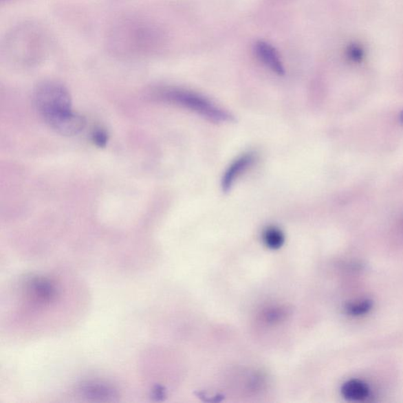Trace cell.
Wrapping results in <instances>:
<instances>
[{
    "label": "cell",
    "mask_w": 403,
    "mask_h": 403,
    "mask_svg": "<svg viewBox=\"0 0 403 403\" xmlns=\"http://www.w3.org/2000/svg\"><path fill=\"white\" fill-rule=\"evenodd\" d=\"M36 110L43 120L72 110V96L65 87L54 81L37 86L34 94Z\"/></svg>",
    "instance_id": "obj_1"
},
{
    "label": "cell",
    "mask_w": 403,
    "mask_h": 403,
    "mask_svg": "<svg viewBox=\"0 0 403 403\" xmlns=\"http://www.w3.org/2000/svg\"><path fill=\"white\" fill-rule=\"evenodd\" d=\"M163 96L168 101L189 109V110L212 120V121L226 122L232 120L230 113L223 111L222 109L217 107L215 103L206 99L205 97L195 94L193 91L171 89L163 92Z\"/></svg>",
    "instance_id": "obj_2"
},
{
    "label": "cell",
    "mask_w": 403,
    "mask_h": 403,
    "mask_svg": "<svg viewBox=\"0 0 403 403\" xmlns=\"http://www.w3.org/2000/svg\"><path fill=\"white\" fill-rule=\"evenodd\" d=\"M27 295L38 305H47L56 301L58 290L56 284L45 276H32L25 283Z\"/></svg>",
    "instance_id": "obj_3"
},
{
    "label": "cell",
    "mask_w": 403,
    "mask_h": 403,
    "mask_svg": "<svg viewBox=\"0 0 403 403\" xmlns=\"http://www.w3.org/2000/svg\"><path fill=\"white\" fill-rule=\"evenodd\" d=\"M45 122L56 133L67 137L78 134L86 124L85 118L73 111L46 118Z\"/></svg>",
    "instance_id": "obj_4"
},
{
    "label": "cell",
    "mask_w": 403,
    "mask_h": 403,
    "mask_svg": "<svg viewBox=\"0 0 403 403\" xmlns=\"http://www.w3.org/2000/svg\"><path fill=\"white\" fill-rule=\"evenodd\" d=\"M254 155L252 153L244 154L239 156L227 168L224 176L222 177L221 187L224 192L230 190L233 184L235 183L239 177L248 170L253 164Z\"/></svg>",
    "instance_id": "obj_5"
},
{
    "label": "cell",
    "mask_w": 403,
    "mask_h": 403,
    "mask_svg": "<svg viewBox=\"0 0 403 403\" xmlns=\"http://www.w3.org/2000/svg\"><path fill=\"white\" fill-rule=\"evenodd\" d=\"M78 391L86 399L97 401L112 400L118 396L117 391L112 386L94 381L81 384Z\"/></svg>",
    "instance_id": "obj_6"
},
{
    "label": "cell",
    "mask_w": 403,
    "mask_h": 403,
    "mask_svg": "<svg viewBox=\"0 0 403 403\" xmlns=\"http://www.w3.org/2000/svg\"><path fill=\"white\" fill-rule=\"evenodd\" d=\"M254 52L260 61L263 63L272 72L279 75L285 74L284 65L281 61L279 54L270 43L263 41L256 43Z\"/></svg>",
    "instance_id": "obj_7"
},
{
    "label": "cell",
    "mask_w": 403,
    "mask_h": 403,
    "mask_svg": "<svg viewBox=\"0 0 403 403\" xmlns=\"http://www.w3.org/2000/svg\"><path fill=\"white\" fill-rule=\"evenodd\" d=\"M341 394L347 401L364 402L369 399L370 389L362 380L352 379L342 384Z\"/></svg>",
    "instance_id": "obj_8"
},
{
    "label": "cell",
    "mask_w": 403,
    "mask_h": 403,
    "mask_svg": "<svg viewBox=\"0 0 403 403\" xmlns=\"http://www.w3.org/2000/svg\"><path fill=\"white\" fill-rule=\"evenodd\" d=\"M263 242L268 248L277 250L285 243V235L279 228L269 227L263 232Z\"/></svg>",
    "instance_id": "obj_9"
},
{
    "label": "cell",
    "mask_w": 403,
    "mask_h": 403,
    "mask_svg": "<svg viewBox=\"0 0 403 403\" xmlns=\"http://www.w3.org/2000/svg\"><path fill=\"white\" fill-rule=\"evenodd\" d=\"M373 303L370 299L347 303L345 306V312L351 317H360L367 314L372 309Z\"/></svg>",
    "instance_id": "obj_10"
},
{
    "label": "cell",
    "mask_w": 403,
    "mask_h": 403,
    "mask_svg": "<svg viewBox=\"0 0 403 403\" xmlns=\"http://www.w3.org/2000/svg\"><path fill=\"white\" fill-rule=\"evenodd\" d=\"M347 57L353 63H361L364 57V51L358 43H352L347 48Z\"/></svg>",
    "instance_id": "obj_11"
},
{
    "label": "cell",
    "mask_w": 403,
    "mask_h": 403,
    "mask_svg": "<svg viewBox=\"0 0 403 403\" xmlns=\"http://www.w3.org/2000/svg\"><path fill=\"white\" fill-rule=\"evenodd\" d=\"M91 138L96 146H100V148H105L108 141V135L106 131L102 129H96L92 133Z\"/></svg>",
    "instance_id": "obj_12"
},
{
    "label": "cell",
    "mask_w": 403,
    "mask_h": 403,
    "mask_svg": "<svg viewBox=\"0 0 403 403\" xmlns=\"http://www.w3.org/2000/svg\"><path fill=\"white\" fill-rule=\"evenodd\" d=\"M400 118L402 120V122H403V111L401 113Z\"/></svg>",
    "instance_id": "obj_13"
}]
</instances>
